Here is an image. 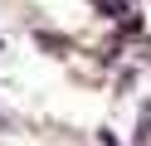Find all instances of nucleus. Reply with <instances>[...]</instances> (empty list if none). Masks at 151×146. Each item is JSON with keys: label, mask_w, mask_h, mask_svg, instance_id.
I'll return each mask as SVG.
<instances>
[{"label": "nucleus", "mask_w": 151, "mask_h": 146, "mask_svg": "<svg viewBox=\"0 0 151 146\" xmlns=\"http://www.w3.org/2000/svg\"><path fill=\"white\" fill-rule=\"evenodd\" d=\"M137 146H151V102L141 107V132H137Z\"/></svg>", "instance_id": "nucleus-1"}]
</instances>
